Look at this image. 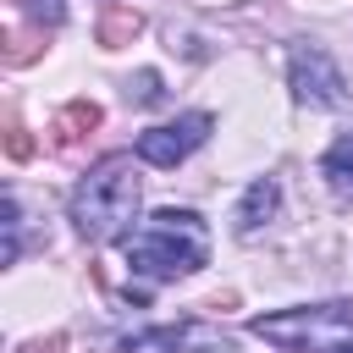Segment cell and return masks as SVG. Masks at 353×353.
Listing matches in <instances>:
<instances>
[{"label":"cell","mask_w":353,"mask_h":353,"mask_svg":"<svg viewBox=\"0 0 353 353\" xmlns=\"http://www.w3.org/2000/svg\"><path fill=\"white\" fill-rule=\"evenodd\" d=\"M138 199H143V182H138L132 154H105L72 188L66 215H72V226H77L83 243H110V237H121L138 221Z\"/></svg>","instance_id":"6da1fadb"},{"label":"cell","mask_w":353,"mask_h":353,"mask_svg":"<svg viewBox=\"0 0 353 353\" xmlns=\"http://www.w3.org/2000/svg\"><path fill=\"white\" fill-rule=\"evenodd\" d=\"M210 259V232L193 210H154L127 237V270L143 281H176L193 276Z\"/></svg>","instance_id":"7a4b0ae2"},{"label":"cell","mask_w":353,"mask_h":353,"mask_svg":"<svg viewBox=\"0 0 353 353\" xmlns=\"http://www.w3.org/2000/svg\"><path fill=\"white\" fill-rule=\"evenodd\" d=\"M254 336H265V342H276V347H336V342H347V331H353V303H314V309H281V314H254V325H248Z\"/></svg>","instance_id":"3957f363"},{"label":"cell","mask_w":353,"mask_h":353,"mask_svg":"<svg viewBox=\"0 0 353 353\" xmlns=\"http://www.w3.org/2000/svg\"><path fill=\"white\" fill-rule=\"evenodd\" d=\"M287 83H292V94H298L303 105H314V110H342V105L353 99L342 66H336L320 44H292V50H287Z\"/></svg>","instance_id":"277c9868"},{"label":"cell","mask_w":353,"mask_h":353,"mask_svg":"<svg viewBox=\"0 0 353 353\" xmlns=\"http://www.w3.org/2000/svg\"><path fill=\"white\" fill-rule=\"evenodd\" d=\"M210 110H188V116H176V121H160V127H149V132H138V160L143 165H176V160H188L204 138H210Z\"/></svg>","instance_id":"5b68a950"},{"label":"cell","mask_w":353,"mask_h":353,"mask_svg":"<svg viewBox=\"0 0 353 353\" xmlns=\"http://www.w3.org/2000/svg\"><path fill=\"white\" fill-rule=\"evenodd\" d=\"M149 347H165V353H232V336L204 325V320H176V325H154V331H138L121 342V353H149Z\"/></svg>","instance_id":"8992f818"},{"label":"cell","mask_w":353,"mask_h":353,"mask_svg":"<svg viewBox=\"0 0 353 353\" xmlns=\"http://www.w3.org/2000/svg\"><path fill=\"white\" fill-rule=\"evenodd\" d=\"M276 210H281V188H276V176L248 182V193H243V204H237V232H243V237H254L259 226H270V221H276Z\"/></svg>","instance_id":"52a82bcc"},{"label":"cell","mask_w":353,"mask_h":353,"mask_svg":"<svg viewBox=\"0 0 353 353\" xmlns=\"http://www.w3.org/2000/svg\"><path fill=\"white\" fill-rule=\"evenodd\" d=\"M320 176L331 182V193H336L342 204H353V138H336V143L325 149V160H320Z\"/></svg>","instance_id":"ba28073f"},{"label":"cell","mask_w":353,"mask_h":353,"mask_svg":"<svg viewBox=\"0 0 353 353\" xmlns=\"http://www.w3.org/2000/svg\"><path fill=\"white\" fill-rule=\"evenodd\" d=\"M138 28H143V17H138V11H127V6H110V11L99 17V44H105V50H116V44L138 39Z\"/></svg>","instance_id":"9c48e42d"},{"label":"cell","mask_w":353,"mask_h":353,"mask_svg":"<svg viewBox=\"0 0 353 353\" xmlns=\"http://www.w3.org/2000/svg\"><path fill=\"white\" fill-rule=\"evenodd\" d=\"M94 127H99V105H94V99H72V105L61 110V121H55V138L72 143V138H83V132H94Z\"/></svg>","instance_id":"30bf717a"},{"label":"cell","mask_w":353,"mask_h":353,"mask_svg":"<svg viewBox=\"0 0 353 353\" xmlns=\"http://www.w3.org/2000/svg\"><path fill=\"white\" fill-rule=\"evenodd\" d=\"M17 254H22V204L17 193H6V265H17Z\"/></svg>","instance_id":"8fae6325"},{"label":"cell","mask_w":353,"mask_h":353,"mask_svg":"<svg viewBox=\"0 0 353 353\" xmlns=\"http://www.w3.org/2000/svg\"><path fill=\"white\" fill-rule=\"evenodd\" d=\"M22 6H28V17H33L39 28H55V22L66 17V6H61V0H22Z\"/></svg>","instance_id":"7c38bea8"},{"label":"cell","mask_w":353,"mask_h":353,"mask_svg":"<svg viewBox=\"0 0 353 353\" xmlns=\"http://www.w3.org/2000/svg\"><path fill=\"white\" fill-rule=\"evenodd\" d=\"M127 94H132V99H138V105H154V99H160V94H165V88H160V77H154V72H138V77H132V88H127Z\"/></svg>","instance_id":"4fadbf2b"},{"label":"cell","mask_w":353,"mask_h":353,"mask_svg":"<svg viewBox=\"0 0 353 353\" xmlns=\"http://www.w3.org/2000/svg\"><path fill=\"white\" fill-rule=\"evenodd\" d=\"M6 154H11V160H28V154H33L28 127H17V121H11V132H6Z\"/></svg>","instance_id":"5bb4252c"},{"label":"cell","mask_w":353,"mask_h":353,"mask_svg":"<svg viewBox=\"0 0 353 353\" xmlns=\"http://www.w3.org/2000/svg\"><path fill=\"white\" fill-rule=\"evenodd\" d=\"M331 353H353V342H336V347H331Z\"/></svg>","instance_id":"9a60e30c"}]
</instances>
